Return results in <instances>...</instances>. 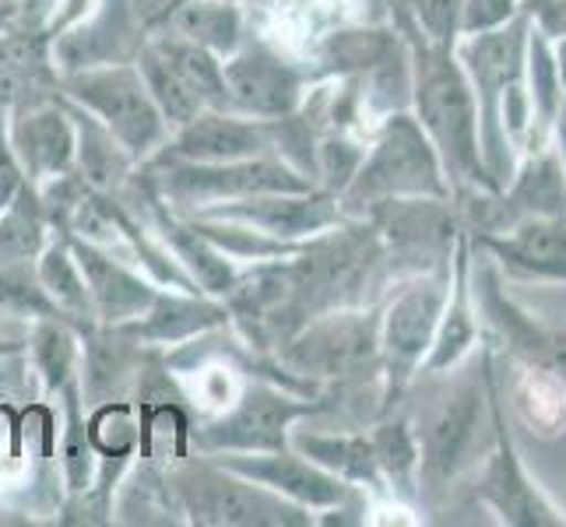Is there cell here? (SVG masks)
<instances>
[{"mask_svg": "<svg viewBox=\"0 0 566 527\" xmlns=\"http://www.w3.org/2000/svg\"><path fill=\"white\" fill-rule=\"evenodd\" d=\"M514 18V0H464L461 11V29L468 35L500 29Z\"/></svg>", "mask_w": 566, "mask_h": 527, "instance_id": "28", "label": "cell"}, {"mask_svg": "<svg viewBox=\"0 0 566 527\" xmlns=\"http://www.w3.org/2000/svg\"><path fill=\"white\" fill-rule=\"evenodd\" d=\"M485 299H490V309L496 314V320L503 324V330L511 335V341L524 351V356H532L542 369H549L559 383H566V335L563 330H545V327L532 324L524 314H517L511 303L500 299L493 278H485Z\"/></svg>", "mask_w": 566, "mask_h": 527, "instance_id": "13", "label": "cell"}, {"mask_svg": "<svg viewBox=\"0 0 566 527\" xmlns=\"http://www.w3.org/2000/svg\"><path fill=\"white\" fill-rule=\"evenodd\" d=\"M440 198H387L377 201V222L387 240L398 246H416V250H433L451 243L454 222L447 208L437 204Z\"/></svg>", "mask_w": 566, "mask_h": 527, "instance_id": "10", "label": "cell"}, {"mask_svg": "<svg viewBox=\"0 0 566 527\" xmlns=\"http://www.w3.org/2000/svg\"><path fill=\"white\" fill-rule=\"evenodd\" d=\"M374 327L356 317H335L321 327H314L310 335L292 345L289 359L310 369V373H324V377H338L348 369H359L363 362L374 359Z\"/></svg>", "mask_w": 566, "mask_h": 527, "instance_id": "7", "label": "cell"}, {"mask_svg": "<svg viewBox=\"0 0 566 527\" xmlns=\"http://www.w3.org/2000/svg\"><path fill=\"white\" fill-rule=\"evenodd\" d=\"M559 162H563V169H566V106H563V113H559Z\"/></svg>", "mask_w": 566, "mask_h": 527, "instance_id": "32", "label": "cell"}, {"mask_svg": "<svg viewBox=\"0 0 566 527\" xmlns=\"http://www.w3.org/2000/svg\"><path fill=\"white\" fill-rule=\"evenodd\" d=\"M264 138L258 127L226 120V116H193L187 134L180 138V151L190 159H243L250 151H261Z\"/></svg>", "mask_w": 566, "mask_h": 527, "instance_id": "14", "label": "cell"}, {"mask_svg": "<svg viewBox=\"0 0 566 527\" xmlns=\"http://www.w3.org/2000/svg\"><path fill=\"white\" fill-rule=\"evenodd\" d=\"M374 457L377 464H384L390 475H405L408 467L416 464V446L412 436H408L405 425H387L374 440Z\"/></svg>", "mask_w": 566, "mask_h": 527, "instance_id": "26", "label": "cell"}, {"mask_svg": "<svg viewBox=\"0 0 566 527\" xmlns=\"http://www.w3.org/2000/svg\"><path fill=\"white\" fill-rule=\"evenodd\" d=\"M443 314V285L440 282H419L405 292V296L390 306L387 327H384V345L390 359L401 366H412L422 351L433 345V330Z\"/></svg>", "mask_w": 566, "mask_h": 527, "instance_id": "8", "label": "cell"}, {"mask_svg": "<svg viewBox=\"0 0 566 527\" xmlns=\"http://www.w3.org/2000/svg\"><path fill=\"white\" fill-rule=\"evenodd\" d=\"M172 187L187 193H243V190H303L300 180L279 166H229V169H184Z\"/></svg>", "mask_w": 566, "mask_h": 527, "instance_id": "15", "label": "cell"}, {"mask_svg": "<svg viewBox=\"0 0 566 527\" xmlns=\"http://www.w3.org/2000/svg\"><path fill=\"white\" fill-rule=\"evenodd\" d=\"M155 50H159L169 61V67L190 85V92L198 95L201 106H222L229 99L226 77H222L219 64L208 56L205 46H198V43H159Z\"/></svg>", "mask_w": 566, "mask_h": 527, "instance_id": "18", "label": "cell"}, {"mask_svg": "<svg viewBox=\"0 0 566 527\" xmlns=\"http://www.w3.org/2000/svg\"><path fill=\"white\" fill-rule=\"evenodd\" d=\"M82 159H85V172L92 176V180H99V183L116 180V176H120V169H124L120 155H116V151L109 148L106 138H92Z\"/></svg>", "mask_w": 566, "mask_h": 527, "instance_id": "30", "label": "cell"}, {"mask_svg": "<svg viewBox=\"0 0 566 527\" xmlns=\"http://www.w3.org/2000/svg\"><path fill=\"white\" fill-rule=\"evenodd\" d=\"M443 193L437 151L408 116L390 120L377 151L353 180V198L369 204L387 198H443Z\"/></svg>", "mask_w": 566, "mask_h": 527, "instance_id": "2", "label": "cell"}, {"mask_svg": "<svg viewBox=\"0 0 566 527\" xmlns=\"http://www.w3.org/2000/svg\"><path fill=\"white\" fill-rule=\"evenodd\" d=\"M292 415H296V404H289L279 394H268V390H258V394H250L240 404L237 415L211 429L208 443H219V446H247V451H261V446H279L282 443V429H285V422Z\"/></svg>", "mask_w": 566, "mask_h": 527, "instance_id": "11", "label": "cell"}, {"mask_svg": "<svg viewBox=\"0 0 566 527\" xmlns=\"http://www.w3.org/2000/svg\"><path fill=\"white\" fill-rule=\"evenodd\" d=\"M46 278H50L53 285H61L56 292H61L64 299H71V303H74V299H82V288H77V282H74V275L67 271L64 257H56V253L46 261Z\"/></svg>", "mask_w": 566, "mask_h": 527, "instance_id": "31", "label": "cell"}, {"mask_svg": "<svg viewBox=\"0 0 566 527\" xmlns=\"http://www.w3.org/2000/svg\"><path fill=\"white\" fill-rule=\"evenodd\" d=\"M506 264L535 271V275L566 278V219L528 214L506 240H485Z\"/></svg>", "mask_w": 566, "mask_h": 527, "instance_id": "9", "label": "cell"}, {"mask_svg": "<svg viewBox=\"0 0 566 527\" xmlns=\"http://www.w3.org/2000/svg\"><path fill=\"white\" fill-rule=\"evenodd\" d=\"M177 29L205 50H232L240 35V18L229 4H211V0H198L177 11Z\"/></svg>", "mask_w": 566, "mask_h": 527, "instance_id": "20", "label": "cell"}, {"mask_svg": "<svg viewBox=\"0 0 566 527\" xmlns=\"http://www.w3.org/2000/svg\"><path fill=\"white\" fill-rule=\"evenodd\" d=\"M226 95L247 113L285 116L300 99V77L268 50H250L237 56L226 71Z\"/></svg>", "mask_w": 566, "mask_h": 527, "instance_id": "5", "label": "cell"}, {"mask_svg": "<svg viewBox=\"0 0 566 527\" xmlns=\"http://www.w3.org/2000/svg\"><path fill=\"white\" fill-rule=\"evenodd\" d=\"M511 204L528 214H545V219H566V172L559 155H535V159L521 169L517 183L511 190Z\"/></svg>", "mask_w": 566, "mask_h": 527, "instance_id": "16", "label": "cell"}, {"mask_svg": "<svg viewBox=\"0 0 566 527\" xmlns=\"http://www.w3.org/2000/svg\"><path fill=\"white\" fill-rule=\"evenodd\" d=\"M419 18L426 32L437 39V46H447L454 39V32L461 29V11L464 0H416Z\"/></svg>", "mask_w": 566, "mask_h": 527, "instance_id": "27", "label": "cell"}, {"mask_svg": "<svg viewBox=\"0 0 566 527\" xmlns=\"http://www.w3.org/2000/svg\"><path fill=\"white\" fill-rule=\"evenodd\" d=\"M237 467L243 475L261 478L268 485H275V489H285L306 503H338L342 499V485L335 478L296 461V457L279 454V457H264V461H237Z\"/></svg>", "mask_w": 566, "mask_h": 527, "instance_id": "17", "label": "cell"}, {"mask_svg": "<svg viewBox=\"0 0 566 527\" xmlns=\"http://www.w3.org/2000/svg\"><path fill=\"white\" fill-rule=\"evenodd\" d=\"M88 271H92V285H95V292H99V299L106 303L109 314H124V309L145 303L142 285L130 282L124 271L103 264L99 257H88Z\"/></svg>", "mask_w": 566, "mask_h": 527, "instance_id": "24", "label": "cell"}, {"mask_svg": "<svg viewBox=\"0 0 566 527\" xmlns=\"http://www.w3.org/2000/svg\"><path fill=\"white\" fill-rule=\"evenodd\" d=\"M184 496L190 514L208 524H279L289 520L285 506L268 499L264 493H253L240 482H229L222 475L198 472V475H184Z\"/></svg>", "mask_w": 566, "mask_h": 527, "instance_id": "6", "label": "cell"}, {"mask_svg": "<svg viewBox=\"0 0 566 527\" xmlns=\"http://www.w3.org/2000/svg\"><path fill=\"white\" fill-rule=\"evenodd\" d=\"M303 446L314 461L338 467L345 475L374 478V472H377L374 443H366V440H303Z\"/></svg>", "mask_w": 566, "mask_h": 527, "instance_id": "23", "label": "cell"}, {"mask_svg": "<svg viewBox=\"0 0 566 527\" xmlns=\"http://www.w3.org/2000/svg\"><path fill=\"white\" fill-rule=\"evenodd\" d=\"M39 71V53L25 39H11L0 46V92L25 88Z\"/></svg>", "mask_w": 566, "mask_h": 527, "instance_id": "25", "label": "cell"}, {"mask_svg": "<svg viewBox=\"0 0 566 527\" xmlns=\"http://www.w3.org/2000/svg\"><path fill=\"white\" fill-rule=\"evenodd\" d=\"M95 440H99L106 451H127L134 440V429L127 422L124 408H106V412L95 419Z\"/></svg>", "mask_w": 566, "mask_h": 527, "instance_id": "29", "label": "cell"}, {"mask_svg": "<svg viewBox=\"0 0 566 527\" xmlns=\"http://www.w3.org/2000/svg\"><path fill=\"white\" fill-rule=\"evenodd\" d=\"M532 39L524 46H528V74H532V103L538 109V124L549 127L556 120L559 113V64L556 56L549 50V43H545L542 32H528Z\"/></svg>", "mask_w": 566, "mask_h": 527, "instance_id": "22", "label": "cell"}, {"mask_svg": "<svg viewBox=\"0 0 566 527\" xmlns=\"http://www.w3.org/2000/svg\"><path fill=\"white\" fill-rule=\"evenodd\" d=\"M500 454L490 464V475H485V496L496 503L503 520L511 524H559V517H553V510L535 493V485L524 478L506 433H500Z\"/></svg>", "mask_w": 566, "mask_h": 527, "instance_id": "12", "label": "cell"}, {"mask_svg": "<svg viewBox=\"0 0 566 527\" xmlns=\"http://www.w3.org/2000/svg\"><path fill=\"white\" fill-rule=\"evenodd\" d=\"M74 95L109 124V130L130 151H145L159 138V106L142 77L130 71H95L74 77Z\"/></svg>", "mask_w": 566, "mask_h": 527, "instance_id": "3", "label": "cell"}, {"mask_svg": "<svg viewBox=\"0 0 566 527\" xmlns=\"http://www.w3.org/2000/svg\"><path fill=\"white\" fill-rule=\"evenodd\" d=\"M22 124V151L35 169H61L71 155V134L56 113H35Z\"/></svg>", "mask_w": 566, "mask_h": 527, "instance_id": "21", "label": "cell"}, {"mask_svg": "<svg viewBox=\"0 0 566 527\" xmlns=\"http://www.w3.org/2000/svg\"><path fill=\"white\" fill-rule=\"evenodd\" d=\"M482 415V390L472 380H461L451 394H447L422 425V454H426V475L429 478H451L468 446L475 440Z\"/></svg>", "mask_w": 566, "mask_h": 527, "instance_id": "4", "label": "cell"}, {"mask_svg": "<svg viewBox=\"0 0 566 527\" xmlns=\"http://www.w3.org/2000/svg\"><path fill=\"white\" fill-rule=\"evenodd\" d=\"M142 71H145V88H148V95L155 99V106H159V113L169 116V120L190 124L193 116L201 113V99L190 92V85L184 82L177 71L169 67V61L155 46L145 53Z\"/></svg>", "mask_w": 566, "mask_h": 527, "instance_id": "19", "label": "cell"}, {"mask_svg": "<svg viewBox=\"0 0 566 527\" xmlns=\"http://www.w3.org/2000/svg\"><path fill=\"white\" fill-rule=\"evenodd\" d=\"M416 106L422 116V130L433 138V148H440L447 166L461 180L490 183V172H485L482 162V141H479L475 88L464 77V71L454 64L447 46H429L419 53Z\"/></svg>", "mask_w": 566, "mask_h": 527, "instance_id": "1", "label": "cell"}]
</instances>
